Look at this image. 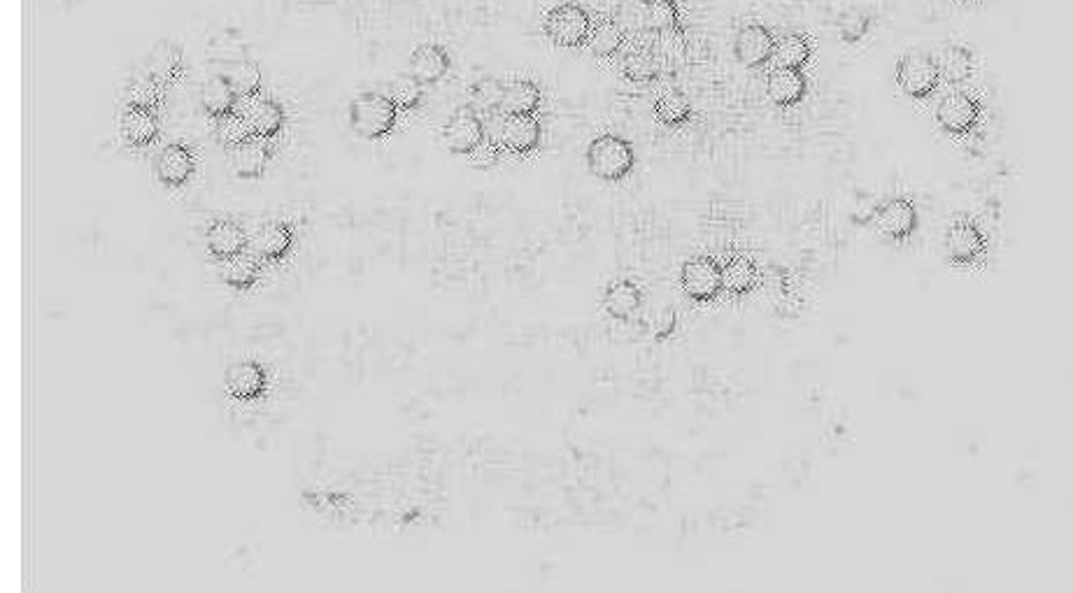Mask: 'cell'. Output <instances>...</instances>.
I'll use <instances>...</instances> for the list:
<instances>
[{
    "mask_svg": "<svg viewBox=\"0 0 1073 593\" xmlns=\"http://www.w3.org/2000/svg\"><path fill=\"white\" fill-rule=\"evenodd\" d=\"M636 166V149L627 138L615 133H603L587 147L589 173L603 182H620L631 175Z\"/></svg>",
    "mask_w": 1073,
    "mask_h": 593,
    "instance_id": "6da1fadb",
    "label": "cell"
},
{
    "mask_svg": "<svg viewBox=\"0 0 1073 593\" xmlns=\"http://www.w3.org/2000/svg\"><path fill=\"white\" fill-rule=\"evenodd\" d=\"M399 119V107L387 94L366 91L352 100L350 126L364 140H382L394 131Z\"/></svg>",
    "mask_w": 1073,
    "mask_h": 593,
    "instance_id": "7a4b0ae2",
    "label": "cell"
},
{
    "mask_svg": "<svg viewBox=\"0 0 1073 593\" xmlns=\"http://www.w3.org/2000/svg\"><path fill=\"white\" fill-rule=\"evenodd\" d=\"M894 80H897L899 89L904 91L908 98H929L941 84L936 56L929 52H920V49L904 54L897 63V70H894Z\"/></svg>",
    "mask_w": 1073,
    "mask_h": 593,
    "instance_id": "3957f363",
    "label": "cell"
},
{
    "mask_svg": "<svg viewBox=\"0 0 1073 593\" xmlns=\"http://www.w3.org/2000/svg\"><path fill=\"white\" fill-rule=\"evenodd\" d=\"M592 24L594 21L592 17H589V12L585 10V7L575 5V3H564V5L552 7V10L547 12L543 28H545L547 38H550L554 45L575 49V47L585 45L589 38V31H592Z\"/></svg>",
    "mask_w": 1073,
    "mask_h": 593,
    "instance_id": "277c9868",
    "label": "cell"
},
{
    "mask_svg": "<svg viewBox=\"0 0 1073 593\" xmlns=\"http://www.w3.org/2000/svg\"><path fill=\"white\" fill-rule=\"evenodd\" d=\"M487 133L494 135L503 149L517 156L536 152L540 140H543V126H540L534 114H506V117L496 121L494 131L487 128Z\"/></svg>",
    "mask_w": 1073,
    "mask_h": 593,
    "instance_id": "5b68a950",
    "label": "cell"
},
{
    "mask_svg": "<svg viewBox=\"0 0 1073 593\" xmlns=\"http://www.w3.org/2000/svg\"><path fill=\"white\" fill-rule=\"evenodd\" d=\"M980 117H983V105L969 91H952L936 105V121L950 135L971 133L978 126Z\"/></svg>",
    "mask_w": 1073,
    "mask_h": 593,
    "instance_id": "8992f818",
    "label": "cell"
},
{
    "mask_svg": "<svg viewBox=\"0 0 1073 593\" xmlns=\"http://www.w3.org/2000/svg\"><path fill=\"white\" fill-rule=\"evenodd\" d=\"M680 287L696 303H710L722 291V266L710 256H694L682 266Z\"/></svg>",
    "mask_w": 1073,
    "mask_h": 593,
    "instance_id": "52a82bcc",
    "label": "cell"
},
{
    "mask_svg": "<svg viewBox=\"0 0 1073 593\" xmlns=\"http://www.w3.org/2000/svg\"><path fill=\"white\" fill-rule=\"evenodd\" d=\"M487 135V126L478 112L471 105L461 107L447 119V124L440 131V140L447 152L452 154H464L468 156L475 147L480 145L482 138Z\"/></svg>",
    "mask_w": 1073,
    "mask_h": 593,
    "instance_id": "ba28073f",
    "label": "cell"
},
{
    "mask_svg": "<svg viewBox=\"0 0 1073 593\" xmlns=\"http://www.w3.org/2000/svg\"><path fill=\"white\" fill-rule=\"evenodd\" d=\"M873 217H876L878 231L883 233L887 240H894V242H904L908 238H913L920 226L918 207H915L911 198H904V196H894L890 200H885Z\"/></svg>",
    "mask_w": 1073,
    "mask_h": 593,
    "instance_id": "9c48e42d",
    "label": "cell"
},
{
    "mask_svg": "<svg viewBox=\"0 0 1073 593\" xmlns=\"http://www.w3.org/2000/svg\"><path fill=\"white\" fill-rule=\"evenodd\" d=\"M945 252L957 266H971L987 252V235L971 219L952 221L945 233Z\"/></svg>",
    "mask_w": 1073,
    "mask_h": 593,
    "instance_id": "30bf717a",
    "label": "cell"
},
{
    "mask_svg": "<svg viewBox=\"0 0 1073 593\" xmlns=\"http://www.w3.org/2000/svg\"><path fill=\"white\" fill-rule=\"evenodd\" d=\"M773 45H776V35L769 28L762 24H750L738 31L734 52L738 63H743L750 70H757L771 61Z\"/></svg>",
    "mask_w": 1073,
    "mask_h": 593,
    "instance_id": "8fae6325",
    "label": "cell"
},
{
    "mask_svg": "<svg viewBox=\"0 0 1073 593\" xmlns=\"http://www.w3.org/2000/svg\"><path fill=\"white\" fill-rule=\"evenodd\" d=\"M194 170H196L194 154H191L189 147L180 145V142H173V145L163 147L154 161L156 177H159V182L163 184V187H170V189L184 187V184L191 180V175H194Z\"/></svg>",
    "mask_w": 1073,
    "mask_h": 593,
    "instance_id": "7c38bea8",
    "label": "cell"
},
{
    "mask_svg": "<svg viewBox=\"0 0 1073 593\" xmlns=\"http://www.w3.org/2000/svg\"><path fill=\"white\" fill-rule=\"evenodd\" d=\"M250 247L259 259L280 261L294 247V228L284 221H268L252 233Z\"/></svg>",
    "mask_w": 1073,
    "mask_h": 593,
    "instance_id": "4fadbf2b",
    "label": "cell"
},
{
    "mask_svg": "<svg viewBox=\"0 0 1073 593\" xmlns=\"http://www.w3.org/2000/svg\"><path fill=\"white\" fill-rule=\"evenodd\" d=\"M268 375L257 361H238L226 370V389L238 400H257L266 394Z\"/></svg>",
    "mask_w": 1073,
    "mask_h": 593,
    "instance_id": "5bb4252c",
    "label": "cell"
},
{
    "mask_svg": "<svg viewBox=\"0 0 1073 593\" xmlns=\"http://www.w3.org/2000/svg\"><path fill=\"white\" fill-rule=\"evenodd\" d=\"M766 94L778 107H794L808 94V80L804 70L776 68L766 80Z\"/></svg>",
    "mask_w": 1073,
    "mask_h": 593,
    "instance_id": "9a60e30c",
    "label": "cell"
},
{
    "mask_svg": "<svg viewBox=\"0 0 1073 593\" xmlns=\"http://www.w3.org/2000/svg\"><path fill=\"white\" fill-rule=\"evenodd\" d=\"M243 114L254 138L270 140L275 138L284 126V110L273 98H252Z\"/></svg>",
    "mask_w": 1073,
    "mask_h": 593,
    "instance_id": "2e32d148",
    "label": "cell"
},
{
    "mask_svg": "<svg viewBox=\"0 0 1073 593\" xmlns=\"http://www.w3.org/2000/svg\"><path fill=\"white\" fill-rule=\"evenodd\" d=\"M205 245H208L210 254H215L219 261L229 259L233 254L245 252V247L250 245L243 226L236 224L231 219H217L212 221L208 233H205Z\"/></svg>",
    "mask_w": 1073,
    "mask_h": 593,
    "instance_id": "e0dca14e",
    "label": "cell"
},
{
    "mask_svg": "<svg viewBox=\"0 0 1073 593\" xmlns=\"http://www.w3.org/2000/svg\"><path fill=\"white\" fill-rule=\"evenodd\" d=\"M450 73V54L440 45H422L410 56V75L417 77L424 87L438 84Z\"/></svg>",
    "mask_w": 1073,
    "mask_h": 593,
    "instance_id": "ac0fdd59",
    "label": "cell"
},
{
    "mask_svg": "<svg viewBox=\"0 0 1073 593\" xmlns=\"http://www.w3.org/2000/svg\"><path fill=\"white\" fill-rule=\"evenodd\" d=\"M122 135L131 147H147L159 135V119L152 107L129 105L122 114Z\"/></svg>",
    "mask_w": 1073,
    "mask_h": 593,
    "instance_id": "d6986e66",
    "label": "cell"
},
{
    "mask_svg": "<svg viewBox=\"0 0 1073 593\" xmlns=\"http://www.w3.org/2000/svg\"><path fill=\"white\" fill-rule=\"evenodd\" d=\"M759 282V268L750 256H731L722 263V289L731 296H748Z\"/></svg>",
    "mask_w": 1073,
    "mask_h": 593,
    "instance_id": "ffe728a7",
    "label": "cell"
},
{
    "mask_svg": "<svg viewBox=\"0 0 1073 593\" xmlns=\"http://www.w3.org/2000/svg\"><path fill=\"white\" fill-rule=\"evenodd\" d=\"M810 56H813V45H810L808 35L799 31H790L776 38L771 59L776 61L778 68L804 70V66L810 61Z\"/></svg>",
    "mask_w": 1073,
    "mask_h": 593,
    "instance_id": "44dd1931",
    "label": "cell"
},
{
    "mask_svg": "<svg viewBox=\"0 0 1073 593\" xmlns=\"http://www.w3.org/2000/svg\"><path fill=\"white\" fill-rule=\"evenodd\" d=\"M270 161V147L261 138H250L233 149V168L243 180H257Z\"/></svg>",
    "mask_w": 1073,
    "mask_h": 593,
    "instance_id": "7402d4cb",
    "label": "cell"
},
{
    "mask_svg": "<svg viewBox=\"0 0 1073 593\" xmlns=\"http://www.w3.org/2000/svg\"><path fill=\"white\" fill-rule=\"evenodd\" d=\"M219 280L231 289H250L259 280V259L257 254H233L229 259L219 263Z\"/></svg>",
    "mask_w": 1073,
    "mask_h": 593,
    "instance_id": "603a6c76",
    "label": "cell"
},
{
    "mask_svg": "<svg viewBox=\"0 0 1073 593\" xmlns=\"http://www.w3.org/2000/svg\"><path fill=\"white\" fill-rule=\"evenodd\" d=\"M641 303H643L641 289L629 280H620V282L610 284V287L606 289V294H603V307H606V312L613 319H620V321H627L634 317Z\"/></svg>",
    "mask_w": 1073,
    "mask_h": 593,
    "instance_id": "cb8c5ba5",
    "label": "cell"
},
{
    "mask_svg": "<svg viewBox=\"0 0 1073 593\" xmlns=\"http://www.w3.org/2000/svg\"><path fill=\"white\" fill-rule=\"evenodd\" d=\"M624 42H627L624 28L617 24L615 19H601L592 24V31H589L585 45L589 47V52L599 56V59H613L615 54H620Z\"/></svg>",
    "mask_w": 1073,
    "mask_h": 593,
    "instance_id": "d4e9b609",
    "label": "cell"
},
{
    "mask_svg": "<svg viewBox=\"0 0 1073 593\" xmlns=\"http://www.w3.org/2000/svg\"><path fill=\"white\" fill-rule=\"evenodd\" d=\"M936 63H939L941 82H945V84H962L973 75V66H976V59H973V52L969 47L948 45L943 49L941 59H936Z\"/></svg>",
    "mask_w": 1073,
    "mask_h": 593,
    "instance_id": "484cf974",
    "label": "cell"
},
{
    "mask_svg": "<svg viewBox=\"0 0 1073 593\" xmlns=\"http://www.w3.org/2000/svg\"><path fill=\"white\" fill-rule=\"evenodd\" d=\"M540 103H543V91L536 82L531 80H517L508 84L503 91V114H536Z\"/></svg>",
    "mask_w": 1073,
    "mask_h": 593,
    "instance_id": "4316f807",
    "label": "cell"
},
{
    "mask_svg": "<svg viewBox=\"0 0 1073 593\" xmlns=\"http://www.w3.org/2000/svg\"><path fill=\"white\" fill-rule=\"evenodd\" d=\"M236 103H238V94L233 91L231 82L226 80L224 75H217V77H210L208 82L203 84L201 89V105L203 110L210 114V117H224V114H229L236 110Z\"/></svg>",
    "mask_w": 1073,
    "mask_h": 593,
    "instance_id": "83f0119b",
    "label": "cell"
},
{
    "mask_svg": "<svg viewBox=\"0 0 1073 593\" xmlns=\"http://www.w3.org/2000/svg\"><path fill=\"white\" fill-rule=\"evenodd\" d=\"M222 75L231 82V87L238 94V98H254L259 94V89H261V68L254 61H250V59L233 61V63H229V66L224 68Z\"/></svg>",
    "mask_w": 1073,
    "mask_h": 593,
    "instance_id": "f1b7e54d",
    "label": "cell"
},
{
    "mask_svg": "<svg viewBox=\"0 0 1073 593\" xmlns=\"http://www.w3.org/2000/svg\"><path fill=\"white\" fill-rule=\"evenodd\" d=\"M650 49H652V54H655L659 68L675 66V63H680L687 54L685 28L678 26V28H671V31L655 33V42H652Z\"/></svg>",
    "mask_w": 1073,
    "mask_h": 593,
    "instance_id": "f546056e",
    "label": "cell"
},
{
    "mask_svg": "<svg viewBox=\"0 0 1073 593\" xmlns=\"http://www.w3.org/2000/svg\"><path fill=\"white\" fill-rule=\"evenodd\" d=\"M622 73L629 82H652L659 75V63L648 47H634L622 56Z\"/></svg>",
    "mask_w": 1073,
    "mask_h": 593,
    "instance_id": "4dcf8cb0",
    "label": "cell"
},
{
    "mask_svg": "<svg viewBox=\"0 0 1073 593\" xmlns=\"http://www.w3.org/2000/svg\"><path fill=\"white\" fill-rule=\"evenodd\" d=\"M655 117L659 124L669 128L685 126L687 121L692 119V105H689V100L682 91H666L664 96L657 98Z\"/></svg>",
    "mask_w": 1073,
    "mask_h": 593,
    "instance_id": "1f68e13d",
    "label": "cell"
},
{
    "mask_svg": "<svg viewBox=\"0 0 1073 593\" xmlns=\"http://www.w3.org/2000/svg\"><path fill=\"white\" fill-rule=\"evenodd\" d=\"M503 91H506V84L501 80H496V77H482L471 89V107L478 114H482V117H492V114L501 112Z\"/></svg>",
    "mask_w": 1073,
    "mask_h": 593,
    "instance_id": "d6a6232c",
    "label": "cell"
},
{
    "mask_svg": "<svg viewBox=\"0 0 1073 593\" xmlns=\"http://www.w3.org/2000/svg\"><path fill=\"white\" fill-rule=\"evenodd\" d=\"M873 21H876V14L866 10V7H845L836 19L838 35L845 42H859L871 31Z\"/></svg>",
    "mask_w": 1073,
    "mask_h": 593,
    "instance_id": "836d02e7",
    "label": "cell"
},
{
    "mask_svg": "<svg viewBox=\"0 0 1073 593\" xmlns=\"http://www.w3.org/2000/svg\"><path fill=\"white\" fill-rule=\"evenodd\" d=\"M643 21L652 35L671 31V28L682 26L680 7L675 0H652V3L645 5Z\"/></svg>",
    "mask_w": 1073,
    "mask_h": 593,
    "instance_id": "e575fe53",
    "label": "cell"
},
{
    "mask_svg": "<svg viewBox=\"0 0 1073 593\" xmlns=\"http://www.w3.org/2000/svg\"><path fill=\"white\" fill-rule=\"evenodd\" d=\"M387 96L394 100V105L399 110H415L424 98V84L417 77L408 75H396L387 87Z\"/></svg>",
    "mask_w": 1073,
    "mask_h": 593,
    "instance_id": "d590c367",
    "label": "cell"
},
{
    "mask_svg": "<svg viewBox=\"0 0 1073 593\" xmlns=\"http://www.w3.org/2000/svg\"><path fill=\"white\" fill-rule=\"evenodd\" d=\"M215 138L219 145L231 147V149H236L238 145H243L245 140H250L252 131H250V126H247L245 114H238L236 110H233L229 114H224V117H219L215 126Z\"/></svg>",
    "mask_w": 1073,
    "mask_h": 593,
    "instance_id": "8d00e7d4",
    "label": "cell"
},
{
    "mask_svg": "<svg viewBox=\"0 0 1073 593\" xmlns=\"http://www.w3.org/2000/svg\"><path fill=\"white\" fill-rule=\"evenodd\" d=\"M180 63V49H177L173 42H159V45L154 47V52L149 54V73H152V80H168V77H173L177 70H180Z\"/></svg>",
    "mask_w": 1073,
    "mask_h": 593,
    "instance_id": "74e56055",
    "label": "cell"
},
{
    "mask_svg": "<svg viewBox=\"0 0 1073 593\" xmlns=\"http://www.w3.org/2000/svg\"><path fill=\"white\" fill-rule=\"evenodd\" d=\"M468 161H471V166L478 170H492L496 163L501 161V142L496 140L494 135L487 133L480 145L468 154Z\"/></svg>",
    "mask_w": 1073,
    "mask_h": 593,
    "instance_id": "f35d334b",
    "label": "cell"
},
{
    "mask_svg": "<svg viewBox=\"0 0 1073 593\" xmlns=\"http://www.w3.org/2000/svg\"><path fill=\"white\" fill-rule=\"evenodd\" d=\"M675 326H678V317H675L673 310H666V312H662V317L655 321V335L659 340L671 338L673 331H675Z\"/></svg>",
    "mask_w": 1073,
    "mask_h": 593,
    "instance_id": "ab89813d",
    "label": "cell"
},
{
    "mask_svg": "<svg viewBox=\"0 0 1073 593\" xmlns=\"http://www.w3.org/2000/svg\"><path fill=\"white\" fill-rule=\"evenodd\" d=\"M641 3H643V5H648V3H652V0H641Z\"/></svg>",
    "mask_w": 1073,
    "mask_h": 593,
    "instance_id": "60d3db41",
    "label": "cell"
}]
</instances>
